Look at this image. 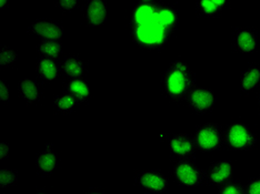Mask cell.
Returning <instances> with one entry per match:
<instances>
[{
    "mask_svg": "<svg viewBox=\"0 0 260 194\" xmlns=\"http://www.w3.org/2000/svg\"><path fill=\"white\" fill-rule=\"evenodd\" d=\"M132 33L135 43L145 49H160L178 25L176 10L156 2H139L132 13Z\"/></svg>",
    "mask_w": 260,
    "mask_h": 194,
    "instance_id": "1",
    "label": "cell"
},
{
    "mask_svg": "<svg viewBox=\"0 0 260 194\" xmlns=\"http://www.w3.org/2000/svg\"><path fill=\"white\" fill-rule=\"evenodd\" d=\"M194 87L191 70L185 62L176 60L162 75V89L174 101L184 100Z\"/></svg>",
    "mask_w": 260,
    "mask_h": 194,
    "instance_id": "2",
    "label": "cell"
},
{
    "mask_svg": "<svg viewBox=\"0 0 260 194\" xmlns=\"http://www.w3.org/2000/svg\"><path fill=\"white\" fill-rule=\"evenodd\" d=\"M193 140L200 152L218 151L224 145V130L218 123H204L196 129Z\"/></svg>",
    "mask_w": 260,
    "mask_h": 194,
    "instance_id": "3",
    "label": "cell"
},
{
    "mask_svg": "<svg viewBox=\"0 0 260 194\" xmlns=\"http://www.w3.org/2000/svg\"><path fill=\"white\" fill-rule=\"evenodd\" d=\"M256 134L242 122L232 123L224 130V145L232 150H251L256 145Z\"/></svg>",
    "mask_w": 260,
    "mask_h": 194,
    "instance_id": "4",
    "label": "cell"
},
{
    "mask_svg": "<svg viewBox=\"0 0 260 194\" xmlns=\"http://www.w3.org/2000/svg\"><path fill=\"white\" fill-rule=\"evenodd\" d=\"M173 173L177 182L186 187H197L206 179L205 171L192 159H182L177 161Z\"/></svg>",
    "mask_w": 260,
    "mask_h": 194,
    "instance_id": "5",
    "label": "cell"
},
{
    "mask_svg": "<svg viewBox=\"0 0 260 194\" xmlns=\"http://www.w3.org/2000/svg\"><path fill=\"white\" fill-rule=\"evenodd\" d=\"M186 101L193 112L206 113L215 107L217 98L214 92L205 87H193L186 98Z\"/></svg>",
    "mask_w": 260,
    "mask_h": 194,
    "instance_id": "6",
    "label": "cell"
},
{
    "mask_svg": "<svg viewBox=\"0 0 260 194\" xmlns=\"http://www.w3.org/2000/svg\"><path fill=\"white\" fill-rule=\"evenodd\" d=\"M136 183L149 193H165L169 187L167 176L158 170H147L136 175Z\"/></svg>",
    "mask_w": 260,
    "mask_h": 194,
    "instance_id": "7",
    "label": "cell"
},
{
    "mask_svg": "<svg viewBox=\"0 0 260 194\" xmlns=\"http://www.w3.org/2000/svg\"><path fill=\"white\" fill-rule=\"evenodd\" d=\"M234 173L233 164L228 160H219L211 164L206 173V180L210 186L219 187L232 181Z\"/></svg>",
    "mask_w": 260,
    "mask_h": 194,
    "instance_id": "8",
    "label": "cell"
},
{
    "mask_svg": "<svg viewBox=\"0 0 260 194\" xmlns=\"http://www.w3.org/2000/svg\"><path fill=\"white\" fill-rule=\"evenodd\" d=\"M197 150L193 138L186 133H178L169 139V151L178 160L191 159Z\"/></svg>",
    "mask_w": 260,
    "mask_h": 194,
    "instance_id": "9",
    "label": "cell"
},
{
    "mask_svg": "<svg viewBox=\"0 0 260 194\" xmlns=\"http://www.w3.org/2000/svg\"><path fill=\"white\" fill-rule=\"evenodd\" d=\"M233 47L240 54H252L258 47L257 32L251 28H238L233 33Z\"/></svg>",
    "mask_w": 260,
    "mask_h": 194,
    "instance_id": "10",
    "label": "cell"
},
{
    "mask_svg": "<svg viewBox=\"0 0 260 194\" xmlns=\"http://www.w3.org/2000/svg\"><path fill=\"white\" fill-rule=\"evenodd\" d=\"M28 32L39 37L40 40H60L63 34V28L56 21L38 20L29 26Z\"/></svg>",
    "mask_w": 260,
    "mask_h": 194,
    "instance_id": "11",
    "label": "cell"
},
{
    "mask_svg": "<svg viewBox=\"0 0 260 194\" xmlns=\"http://www.w3.org/2000/svg\"><path fill=\"white\" fill-rule=\"evenodd\" d=\"M58 168V156L51 144H46L36 158V169L41 175H50Z\"/></svg>",
    "mask_w": 260,
    "mask_h": 194,
    "instance_id": "12",
    "label": "cell"
},
{
    "mask_svg": "<svg viewBox=\"0 0 260 194\" xmlns=\"http://www.w3.org/2000/svg\"><path fill=\"white\" fill-rule=\"evenodd\" d=\"M107 16V6L103 0H91L86 7V20L91 27L100 26Z\"/></svg>",
    "mask_w": 260,
    "mask_h": 194,
    "instance_id": "13",
    "label": "cell"
},
{
    "mask_svg": "<svg viewBox=\"0 0 260 194\" xmlns=\"http://www.w3.org/2000/svg\"><path fill=\"white\" fill-rule=\"evenodd\" d=\"M260 86V64L253 63L245 69L240 74L239 88L242 92L256 90Z\"/></svg>",
    "mask_w": 260,
    "mask_h": 194,
    "instance_id": "14",
    "label": "cell"
},
{
    "mask_svg": "<svg viewBox=\"0 0 260 194\" xmlns=\"http://www.w3.org/2000/svg\"><path fill=\"white\" fill-rule=\"evenodd\" d=\"M18 91L20 97L25 100L28 104L38 102L41 98L40 86L37 81L30 78H23L18 84Z\"/></svg>",
    "mask_w": 260,
    "mask_h": 194,
    "instance_id": "15",
    "label": "cell"
},
{
    "mask_svg": "<svg viewBox=\"0 0 260 194\" xmlns=\"http://www.w3.org/2000/svg\"><path fill=\"white\" fill-rule=\"evenodd\" d=\"M64 92L72 96L78 103L85 102L90 97L89 87L82 78L68 80L66 86H64Z\"/></svg>",
    "mask_w": 260,
    "mask_h": 194,
    "instance_id": "16",
    "label": "cell"
},
{
    "mask_svg": "<svg viewBox=\"0 0 260 194\" xmlns=\"http://www.w3.org/2000/svg\"><path fill=\"white\" fill-rule=\"evenodd\" d=\"M36 71L40 79L51 82L58 78L59 68L57 67L56 62L51 59L40 57L36 63Z\"/></svg>",
    "mask_w": 260,
    "mask_h": 194,
    "instance_id": "17",
    "label": "cell"
},
{
    "mask_svg": "<svg viewBox=\"0 0 260 194\" xmlns=\"http://www.w3.org/2000/svg\"><path fill=\"white\" fill-rule=\"evenodd\" d=\"M61 71L69 80L80 79L84 77L85 64L81 59L77 57H69L64 59L61 64Z\"/></svg>",
    "mask_w": 260,
    "mask_h": 194,
    "instance_id": "18",
    "label": "cell"
},
{
    "mask_svg": "<svg viewBox=\"0 0 260 194\" xmlns=\"http://www.w3.org/2000/svg\"><path fill=\"white\" fill-rule=\"evenodd\" d=\"M37 50L41 57L55 60L61 55L62 45L60 40H40Z\"/></svg>",
    "mask_w": 260,
    "mask_h": 194,
    "instance_id": "19",
    "label": "cell"
},
{
    "mask_svg": "<svg viewBox=\"0 0 260 194\" xmlns=\"http://www.w3.org/2000/svg\"><path fill=\"white\" fill-rule=\"evenodd\" d=\"M197 10L200 15L205 17H216L219 15L221 11L227 6V2L224 0H202V2L197 3Z\"/></svg>",
    "mask_w": 260,
    "mask_h": 194,
    "instance_id": "20",
    "label": "cell"
},
{
    "mask_svg": "<svg viewBox=\"0 0 260 194\" xmlns=\"http://www.w3.org/2000/svg\"><path fill=\"white\" fill-rule=\"evenodd\" d=\"M77 104H78V102H77L72 96H69L66 92H63L62 95L56 96L54 99L55 108L61 113L72 112Z\"/></svg>",
    "mask_w": 260,
    "mask_h": 194,
    "instance_id": "21",
    "label": "cell"
},
{
    "mask_svg": "<svg viewBox=\"0 0 260 194\" xmlns=\"http://www.w3.org/2000/svg\"><path fill=\"white\" fill-rule=\"evenodd\" d=\"M18 59V55L17 52L10 48L9 46H3L0 49V66L3 67H9L17 61Z\"/></svg>",
    "mask_w": 260,
    "mask_h": 194,
    "instance_id": "22",
    "label": "cell"
},
{
    "mask_svg": "<svg viewBox=\"0 0 260 194\" xmlns=\"http://www.w3.org/2000/svg\"><path fill=\"white\" fill-rule=\"evenodd\" d=\"M17 180H18V175H17L16 171H14V170L3 169L2 171H0V186H2L3 189L14 185Z\"/></svg>",
    "mask_w": 260,
    "mask_h": 194,
    "instance_id": "23",
    "label": "cell"
},
{
    "mask_svg": "<svg viewBox=\"0 0 260 194\" xmlns=\"http://www.w3.org/2000/svg\"><path fill=\"white\" fill-rule=\"evenodd\" d=\"M218 194H245V189L239 182L232 180L218 189Z\"/></svg>",
    "mask_w": 260,
    "mask_h": 194,
    "instance_id": "24",
    "label": "cell"
},
{
    "mask_svg": "<svg viewBox=\"0 0 260 194\" xmlns=\"http://www.w3.org/2000/svg\"><path fill=\"white\" fill-rule=\"evenodd\" d=\"M245 194H260V176L251 179L244 186Z\"/></svg>",
    "mask_w": 260,
    "mask_h": 194,
    "instance_id": "25",
    "label": "cell"
},
{
    "mask_svg": "<svg viewBox=\"0 0 260 194\" xmlns=\"http://www.w3.org/2000/svg\"><path fill=\"white\" fill-rule=\"evenodd\" d=\"M78 5H79L78 0H61V2L57 3L58 7L64 11L73 10V9L78 7Z\"/></svg>",
    "mask_w": 260,
    "mask_h": 194,
    "instance_id": "26",
    "label": "cell"
},
{
    "mask_svg": "<svg viewBox=\"0 0 260 194\" xmlns=\"http://www.w3.org/2000/svg\"><path fill=\"white\" fill-rule=\"evenodd\" d=\"M0 100L3 102H7L9 100V86L5 80L0 81Z\"/></svg>",
    "mask_w": 260,
    "mask_h": 194,
    "instance_id": "27",
    "label": "cell"
},
{
    "mask_svg": "<svg viewBox=\"0 0 260 194\" xmlns=\"http://www.w3.org/2000/svg\"><path fill=\"white\" fill-rule=\"evenodd\" d=\"M9 153L10 151L8 144L6 142H2V144H0V159H2V160H6V159L9 157Z\"/></svg>",
    "mask_w": 260,
    "mask_h": 194,
    "instance_id": "28",
    "label": "cell"
},
{
    "mask_svg": "<svg viewBox=\"0 0 260 194\" xmlns=\"http://www.w3.org/2000/svg\"><path fill=\"white\" fill-rule=\"evenodd\" d=\"M84 194H104V193L100 192V191H97V190H90V191L85 192Z\"/></svg>",
    "mask_w": 260,
    "mask_h": 194,
    "instance_id": "29",
    "label": "cell"
},
{
    "mask_svg": "<svg viewBox=\"0 0 260 194\" xmlns=\"http://www.w3.org/2000/svg\"><path fill=\"white\" fill-rule=\"evenodd\" d=\"M7 5H8L7 0H2V2H0V7H2V8H5Z\"/></svg>",
    "mask_w": 260,
    "mask_h": 194,
    "instance_id": "30",
    "label": "cell"
},
{
    "mask_svg": "<svg viewBox=\"0 0 260 194\" xmlns=\"http://www.w3.org/2000/svg\"><path fill=\"white\" fill-rule=\"evenodd\" d=\"M35 194H49V193H47L45 191H38V192H36Z\"/></svg>",
    "mask_w": 260,
    "mask_h": 194,
    "instance_id": "31",
    "label": "cell"
},
{
    "mask_svg": "<svg viewBox=\"0 0 260 194\" xmlns=\"http://www.w3.org/2000/svg\"><path fill=\"white\" fill-rule=\"evenodd\" d=\"M258 108L260 110V93H259V96H258Z\"/></svg>",
    "mask_w": 260,
    "mask_h": 194,
    "instance_id": "32",
    "label": "cell"
}]
</instances>
